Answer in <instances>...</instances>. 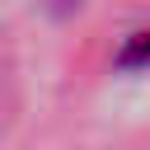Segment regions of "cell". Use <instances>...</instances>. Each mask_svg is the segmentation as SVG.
<instances>
[{
	"label": "cell",
	"mask_w": 150,
	"mask_h": 150,
	"mask_svg": "<svg viewBox=\"0 0 150 150\" xmlns=\"http://www.w3.org/2000/svg\"><path fill=\"white\" fill-rule=\"evenodd\" d=\"M122 66H150V33H136L131 47L122 52Z\"/></svg>",
	"instance_id": "cell-1"
}]
</instances>
